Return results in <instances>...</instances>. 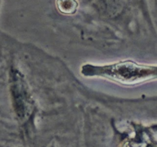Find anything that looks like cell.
<instances>
[{"mask_svg": "<svg viewBox=\"0 0 157 147\" xmlns=\"http://www.w3.org/2000/svg\"><path fill=\"white\" fill-rule=\"evenodd\" d=\"M80 72L85 77L104 78L124 85H135L157 79V66L128 60L105 65L86 64L81 66Z\"/></svg>", "mask_w": 157, "mask_h": 147, "instance_id": "cell-1", "label": "cell"}, {"mask_svg": "<svg viewBox=\"0 0 157 147\" xmlns=\"http://www.w3.org/2000/svg\"><path fill=\"white\" fill-rule=\"evenodd\" d=\"M10 93L15 116L19 120H26L33 111V100L22 74L12 68L9 74Z\"/></svg>", "mask_w": 157, "mask_h": 147, "instance_id": "cell-2", "label": "cell"}, {"mask_svg": "<svg viewBox=\"0 0 157 147\" xmlns=\"http://www.w3.org/2000/svg\"><path fill=\"white\" fill-rule=\"evenodd\" d=\"M78 7L75 0H58V8L63 13H74Z\"/></svg>", "mask_w": 157, "mask_h": 147, "instance_id": "cell-3", "label": "cell"}, {"mask_svg": "<svg viewBox=\"0 0 157 147\" xmlns=\"http://www.w3.org/2000/svg\"><path fill=\"white\" fill-rule=\"evenodd\" d=\"M1 2H2V0H0V6H1Z\"/></svg>", "mask_w": 157, "mask_h": 147, "instance_id": "cell-4", "label": "cell"}]
</instances>
